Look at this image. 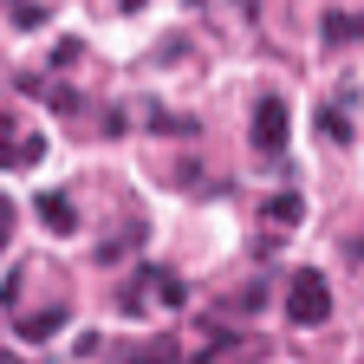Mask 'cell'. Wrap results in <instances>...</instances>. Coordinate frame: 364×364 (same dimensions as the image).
I'll list each match as a JSON object with an SVG mask.
<instances>
[{
  "instance_id": "obj_6",
  "label": "cell",
  "mask_w": 364,
  "mask_h": 364,
  "mask_svg": "<svg viewBox=\"0 0 364 364\" xmlns=\"http://www.w3.org/2000/svg\"><path fill=\"white\" fill-rule=\"evenodd\" d=\"M267 215H273V228H293V221H299V196H273Z\"/></svg>"
},
{
  "instance_id": "obj_4",
  "label": "cell",
  "mask_w": 364,
  "mask_h": 364,
  "mask_svg": "<svg viewBox=\"0 0 364 364\" xmlns=\"http://www.w3.org/2000/svg\"><path fill=\"white\" fill-rule=\"evenodd\" d=\"M33 208H39V221L53 228V235H72V228H78V215H72V202H65V196H39Z\"/></svg>"
},
{
  "instance_id": "obj_1",
  "label": "cell",
  "mask_w": 364,
  "mask_h": 364,
  "mask_svg": "<svg viewBox=\"0 0 364 364\" xmlns=\"http://www.w3.org/2000/svg\"><path fill=\"white\" fill-rule=\"evenodd\" d=\"M144 306H182V280L169 267H156V260L124 287V312H144Z\"/></svg>"
},
{
  "instance_id": "obj_5",
  "label": "cell",
  "mask_w": 364,
  "mask_h": 364,
  "mask_svg": "<svg viewBox=\"0 0 364 364\" xmlns=\"http://www.w3.org/2000/svg\"><path fill=\"white\" fill-rule=\"evenodd\" d=\"M326 39H364V20H351V14H326Z\"/></svg>"
},
{
  "instance_id": "obj_2",
  "label": "cell",
  "mask_w": 364,
  "mask_h": 364,
  "mask_svg": "<svg viewBox=\"0 0 364 364\" xmlns=\"http://www.w3.org/2000/svg\"><path fill=\"white\" fill-rule=\"evenodd\" d=\"M287 312L299 318V326H318V318L332 312V287H326V273H293V287H287Z\"/></svg>"
},
{
  "instance_id": "obj_3",
  "label": "cell",
  "mask_w": 364,
  "mask_h": 364,
  "mask_svg": "<svg viewBox=\"0 0 364 364\" xmlns=\"http://www.w3.org/2000/svg\"><path fill=\"white\" fill-rule=\"evenodd\" d=\"M254 150L260 156H280L287 150V105L280 98H260V111H254Z\"/></svg>"
}]
</instances>
